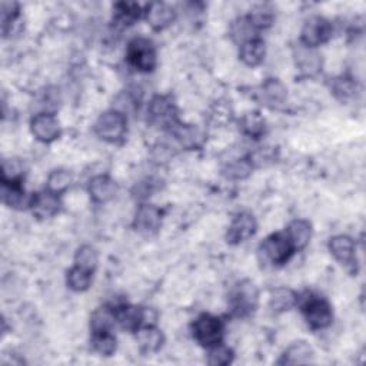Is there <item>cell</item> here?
<instances>
[{"mask_svg": "<svg viewBox=\"0 0 366 366\" xmlns=\"http://www.w3.org/2000/svg\"><path fill=\"white\" fill-rule=\"evenodd\" d=\"M170 130L183 148L195 149L202 145L203 136L200 134V130L192 125H182L180 122H177Z\"/></svg>", "mask_w": 366, "mask_h": 366, "instance_id": "cell-22", "label": "cell"}, {"mask_svg": "<svg viewBox=\"0 0 366 366\" xmlns=\"http://www.w3.org/2000/svg\"><path fill=\"white\" fill-rule=\"evenodd\" d=\"M193 336L198 344L205 348H212L218 344H222V321L214 315H209V313H203L193 324Z\"/></svg>", "mask_w": 366, "mask_h": 366, "instance_id": "cell-5", "label": "cell"}, {"mask_svg": "<svg viewBox=\"0 0 366 366\" xmlns=\"http://www.w3.org/2000/svg\"><path fill=\"white\" fill-rule=\"evenodd\" d=\"M116 321L126 331L136 332L143 325H150L148 321V310L132 306V305H118L113 308Z\"/></svg>", "mask_w": 366, "mask_h": 366, "instance_id": "cell-10", "label": "cell"}, {"mask_svg": "<svg viewBox=\"0 0 366 366\" xmlns=\"http://www.w3.org/2000/svg\"><path fill=\"white\" fill-rule=\"evenodd\" d=\"M116 322L118 321L113 308H99L93 312V315L90 318L92 333L112 332Z\"/></svg>", "mask_w": 366, "mask_h": 366, "instance_id": "cell-25", "label": "cell"}, {"mask_svg": "<svg viewBox=\"0 0 366 366\" xmlns=\"http://www.w3.org/2000/svg\"><path fill=\"white\" fill-rule=\"evenodd\" d=\"M241 127L244 130V134H246V135H249L252 138H259L260 135L264 134V130H265V120L262 119V116H260L257 112L248 113L241 120Z\"/></svg>", "mask_w": 366, "mask_h": 366, "instance_id": "cell-29", "label": "cell"}, {"mask_svg": "<svg viewBox=\"0 0 366 366\" xmlns=\"http://www.w3.org/2000/svg\"><path fill=\"white\" fill-rule=\"evenodd\" d=\"M252 161L249 159H237L234 162H230L225 169L223 175L228 179L232 180H242L246 179L252 172Z\"/></svg>", "mask_w": 366, "mask_h": 366, "instance_id": "cell-30", "label": "cell"}, {"mask_svg": "<svg viewBox=\"0 0 366 366\" xmlns=\"http://www.w3.org/2000/svg\"><path fill=\"white\" fill-rule=\"evenodd\" d=\"M332 24L329 20L321 16L310 17L302 29V45L317 49L332 38Z\"/></svg>", "mask_w": 366, "mask_h": 366, "instance_id": "cell-7", "label": "cell"}, {"mask_svg": "<svg viewBox=\"0 0 366 366\" xmlns=\"http://www.w3.org/2000/svg\"><path fill=\"white\" fill-rule=\"evenodd\" d=\"M2 199L3 203L13 209H24L31 207L33 195H28L22 188V183H3L2 188Z\"/></svg>", "mask_w": 366, "mask_h": 366, "instance_id": "cell-19", "label": "cell"}, {"mask_svg": "<svg viewBox=\"0 0 366 366\" xmlns=\"http://www.w3.org/2000/svg\"><path fill=\"white\" fill-rule=\"evenodd\" d=\"M136 342L143 353H154L164 347L165 336L154 325H143L136 331Z\"/></svg>", "mask_w": 366, "mask_h": 366, "instance_id": "cell-14", "label": "cell"}, {"mask_svg": "<svg viewBox=\"0 0 366 366\" xmlns=\"http://www.w3.org/2000/svg\"><path fill=\"white\" fill-rule=\"evenodd\" d=\"M32 134L43 143H50L61 136V125L51 113H40L32 119Z\"/></svg>", "mask_w": 366, "mask_h": 366, "instance_id": "cell-9", "label": "cell"}, {"mask_svg": "<svg viewBox=\"0 0 366 366\" xmlns=\"http://www.w3.org/2000/svg\"><path fill=\"white\" fill-rule=\"evenodd\" d=\"M313 349L306 342H295L292 347L287 348V351L282 355L279 363L286 365H302L309 363L313 360Z\"/></svg>", "mask_w": 366, "mask_h": 366, "instance_id": "cell-24", "label": "cell"}, {"mask_svg": "<svg viewBox=\"0 0 366 366\" xmlns=\"http://www.w3.org/2000/svg\"><path fill=\"white\" fill-rule=\"evenodd\" d=\"M149 115L154 123L164 127L172 129L179 122L175 104L168 96H154L149 103Z\"/></svg>", "mask_w": 366, "mask_h": 366, "instance_id": "cell-8", "label": "cell"}, {"mask_svg": "<svg viewBox=\"0 0 366 366\" xmlns=\"http://www.w3.org/2000/svg\"><path fill=\"white\" fill-rule=\"evenodd\" d=\"M302 313L305 321L313 331H321L328 328L333 319L329 302L315 295H308V298L303 299Z\"/></svg>", "mask_w": 366, "mask_h": 366, "instance_id": "cell-2", "label": "cell"}, {"mask_svg": "<svg viewBox=\"0 0 366 366\" xmlns=\"http://www.w3.org/2000/svg\"><path fill=\"white\" fill-rule=\"evenodd\" d=\"M162 223V214L153 205H142L135 216V228L143 234H153L159 230Z\"/></svg>", "mask_w": 366, "mask_h": 366, "instance_id": "cell-13", "label": "cell"}, {"mask_svg": "<svg viewBox=\"0 0 366 366\" xmlns=\"http://www.w3.org/2000/svg\"><path fill=\"white\" fill-rule=\"evenodd\" d=\"M61 207H62V203H61L59 195L50 192V191L33 193L31 209L38 218L47 219V218L55 216L61 212Z\"/></svg>", "mask_w": 366, "mask_h": 366, "instance_id": "cell-12", "label": "cell"}, {"mask_svg": "<svg viewBox=\"0 0 366 366\" xmlns=\"http://www.w3.org/2000/svg\"><path fill=\"white\" fill-rule=\"evenodd\" d=\"M209 349H211V352H209V359H207L209 365H212V366H225V365L232 363L233 352L228 347H225L222 344H218V345L209 348Z\"/></svg>", "mask_w": 366, "mask_h": 366, "instance_id": "cell-36", "label": "cell"}, {"mask_svg": "<svg viewBox=\"0 0 366 366\" xmlns=\"http://www.w3.org/2000/svg\"><path fill=\"white\" fill-rule=\"evenodd\" d=\"M259 291L250 280H242L233 287L229 296V306L234 317H248L257 308Z\"/></svg>", "mask_w": 366, "mask_h": 366, "instance_id": "cell-1", "label": "cell"}, {"mask_svg": "<svg viewBox=\"0 0 366 366\" xmlns=\"http://www.w3.org/2000/svg\"><path fill=\"white\" fill-rule=\"evenodd\" d=\"M92 347L102 356H112L116 351V337L112 332L92 333Z\"/></svg>", "mask_w": 366, "mask_h": 366, "instance_id": "cell-27", "label": "cell"}, {"mask_svg": "<svg viewBox=\"0 0 366 366\" xmlns=\"http://www.w3.org/2000/svg\"><path fill=\"white\" fill-rule=\"evenodd\" d=\"M139 16L141 9L136 3H119L116 6V22L122 26L132 24Z\"/></svg>", "mask_w": 366, "mask_h": 366, "instance_id": "cell-35", "label": "cell"}, {"mask_svg": "<svg viewBox=\"0 0 366 366\" xmlns=\"http://www.w3.org/2000/svg\"><path fill=\"white\" fill-rule=\"evenodd\" d=\"M97 252L95 248L85 245L82 246L79 250L76 252V257H74V265L77 266H82L90 272H95L96 266H97Z\"/></svg>", "mask_w": 366, "mask_h": 366, "instance_id": "cell-34", "label": "cell"}, {"mask_svg": "<svg viewBox=\"0 0 366 366\" xmlns=\"http://www.w3.org/2000/svg\"><path fill=\"white\" fill-rule=\"evenodd\" d=\"M248 20L252 23L253 28L256 31L260 29H266L272 24L273 22V13L271 9H268L266 6H257L255 8L249 16H246Z\"/></svg>", "mask_w": 366, "mask_h": 366, "instance_id": "cell-33", "label": "cell"}, {"mask_svg": "<svg viewBox=\"0 0 366 366\" xmlns=\"http://www.w3.org/2000/svg\"><path fill=\"white\" fill-rule=\"evenodd\" d=\"M298 301L299 298L292 289H287V287H278V289L272 291L271 294L269 306L275 313H283L291 310L298 303Z\"/></svg>", "mask_w": 366, "mask_h": 366, "instance_id": "cell-23", "label": "cell"}, {"mask_svg": "<svg viewBox=\"0 0 366 366\" xmlns=\"http://www.w3.org/2000/svg\"><path fill=\"white\" fill-rule=\"evenodd\" d=\"M23 166L17 159H6L2 164V182L3 183H22Z\"/></svg>", "mask_w": 366, "mask_h": 366, "instance_id": "cell-32", "label": "cell"}, {"mask_svg": "<svg viewBox=\"0 0 366 366\" xmlns=\"http://www.w3.org/2000/svg\"><path fill=\"white\" fill-rule=\"evenodd\" d=\"M262 95H264V99L269 103V104H273V106H276V104H282L286 99V89L285 86L275 81V79H269L264 88H262Z\"/></svg>", "mask_w": 366, "mask_h": 366, "instance_id": "cell-31", "label": "cell"}, {"mask_svg": "<svg viewBox=\"0 0 366 366\" xmlns=\"http://www.w3.org/2000/svg\"><path fill=\"white\" fill-rule=\"evenodd\" d=\"M255 232H256V221L253 215L249 212H242L237 215V218L233 219L232 225L229 226L226 239L232 245H238L253 237Z\"/></svg>", "mask_w": 366, "mask_h": 366, "instance_id": "cell-11", "label": "cell"}, {"mask_svg": "<svg viewBox=\"0 0 366 366\" xmlns=\"http://www.w3.org/2000/svg\"><path fill=\"white\" fill-rule=\"evenodd\" d=\"M176 13L166 3H152L146 10V19L154 31H164L175 22Z\"/></svg>", "mask_w": 366, "mask_h": 366, "instance_id": "cell-17", "label": "cell"}, {"mask_svg": "<svg viewBox=\"0 0 366 366\" xmlns=\"http://www.w3.org/2000/svg\"><path fill=\"white\" fill-rule=\"evenodd\" d=\"M265 54H266V49H265L264 40L255 38L241 45L239 58L245 65L253 67L264 62Z\"/></svg>", "mask_w": 366, "mask_h": 366, "instance_id": "cell-20", "label": "cell"}, {"mask_svg": "<svg viewBox=\"0 0 366 366\" xmlns=\"http://www.w3.org/2000/svg\"><path fill=\"white\" fill-rule=\"evenodd\" d=\"M19 16V5L15 2H3L2 3V29L3 35H8L9 26L13 24V22Z\"/></svg>", "mask_w": 366, "mask_h": 366, "instance_id": "cell-38", "label": "cell"}, {"mask_svg": "<svg viewBox=\"0 0 366 366\" xmlns=\"http://www.w3.org/2000/svg\"><path fill=\"white\" fill-rule=\"evenodd\" d=\"M333 93L341 100L352 99L356 93V83L351 77H341V79H336V82L333 83Z\"/></svg>", "mask_w": 366, "mask_h": 366, "instance_id": "cell-37", "label": "cell"}, {"mask_svg": "<svg viewBox=\"0 0 366 366\" xmlns=\"http://www.w3.org/2000/svg\"><path fill=\"white\" fill-rule=\"evenodd\" d=\"M329 250L333 255V257L341 262L345 266H355V255H356V246L355 242L349 237H333L329 241Z\"/></svg>", "mask_w": 366, "mask_h": 366, "instance_id": "cell-15", "label": "cell"}, {"mask_svg": "<svg viewBox=\"0 0 366 366\" xmlns=\"http://www.w3.org/2000/svg\"><path fill=\"white\" fill-rule=\"evenodd\" d=\"M296 66L298 69L305 73V74H315L321 70L322 66V59L319 54H317V50L313 47H308L301 45L298 51H296Z\"/></svg>", "mask_w": 366, "mask_h": 366, "instance_id": "cell-21", "label": "cell"}, {"mask_svg": "<svg viewBox=\"0 0 366 366\" xmlns=\"http://www.w3.org/2000/svg\"><path fill=\"white\" fill-rule=\"evenodd\" d=\"M127 61L134 67L142 72H150L156 66V50L150 40L136 38L129 43Z\"/></svg>", "mask_w": 366, "mask_h": 366, "instance_id": "cell-6", "label": "cell"}, {"mask_svg": "<svg viewBox=\"0 0 366 366\" xmlns=\"http://www.w3.org/2000/svg\"><path fill=\"white\" fill-rule=\"evenodd\" d=\"M296 250L285 233H273L260 245L259 253L264 260L273 265H283L292 257Z\"/></svg>", "mask_w": 366, "mask_h": 366, "instance_id": "cell-4", "label": "cell"}, {"mask_svg": "<svg viewBox=\"0 0 366 366\" xmlns=\"http://www.w3.org/2000/svg\"><path fill=\"white\" fill-rule=\"evenodd\" d=\"M127 130V119L119 111H109L99 116L95 123V134L106 142H119Z\"/></svg>", "mask_w": 366, "mask_h": 366, "instance_id": "cell-3", "label": "cell"}, {"mask_svg": "<svg viewBox=\"0 0 366 366\" xmlns=\"http://www.w3.org/2000/svg\"><path fill=\"white\" fill-rule=\"evenodd\" d=\"M92 276H93V272L82 266L74 265L67 273V285L72 291L85 292L89 289V286L92 283Z\"/></svg>", "mask_w": 366, "mask_h": 366, "instance_id": "cell-26", "label": "cell"}, {"mask_svg": "<svg viewBox=\"0 0 366 366\" xmlns=\"http://www.w3.org/2000/svg\"><path fill=\"white\" fill-rule=\"evenodd\" d=\"M118 185L115 180L106 175L95 176L89 183V193L96 203H106L115 198Z\"/></svg>", "mask_w": 366, "mask_h": 366, "instance_id": "cell-16", "label": "cell"}, {"mask_svg": "<svg viewBox=\"0 0 366 366\" xmlns=\"http://www.w3.org/2000/svg\"><path fill=\"white\" fill-rule=\"evenodd\" d=\"M72 180H73L72 173H69L67 170L51 172L47 179V191L61 195L72 185Z\"/></svg>", "mask_w": 366, "mask_h": 366, "instance_id": "cell-28", "label": "cell"}, {"mask_svg": "<svg viewBox=\"0 0 366 366\" xmlns=\"http://www.w3.org/2000/svg\"><path fill=\"white\" fill-rule=\"evenodd\" d=\"M286 238L289 239L295 250H302L308 246L310 237H312V226L308 221L296 219L289 223L287 229L285 230Z\"/></svg>", "mask_w": 366, "mask_h": 366, "instance_id": "cell-18", "label": "cell"}]
</instances>
